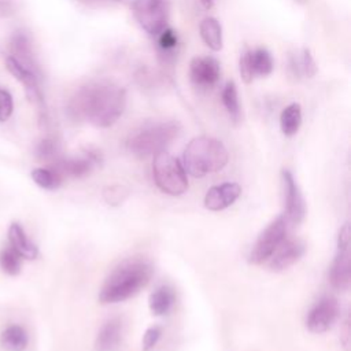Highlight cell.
<instances>
[{
  "label": "cell",
  "mask_w": 351,
  "mask_h": 351,
  "mask_svg": "<svg viewBox=\"0 0 351 351\" xmlns=\"http://www.w3.org/2000/svg\"><path fill=\"white\" fill-rule=\"evenodd\" d=\"M126 107V92L111 81H97L78 89L69 104L70 114L97 128L114 125Z\"/></svg>",
  "instance_id": "6da1fadb"
},
{
  "label": "cell",
  "mask_w": 351,
  "mask_h": 351,
  "mask_svg": "<svg viewBox=\"0 0 351 351\" xmlns=\"http://www.w3.org/2000/svg\"><path fill=\"white\" fill-rule=\"evenodd\" d=\"M152 276V266L141 259L126 261L119 265L104 281L99 300L101 303H118L136 295L144 288Z\"/></svg>",
  "instance_id": "7a4b0ae2"
},
{
  "label": "cell",
  "mask_w": 351,
  "mask_h": 351,
  "mask_svg": "<svg viewBox=\"0 0 351 351\" xmlns=\"http://www.w3.org/2000/svg\"><path fill=\"white\" fill-rule=\"evenodd\" d=\"M228 151L225 145L208 136L192 138L184 149L182 166L193 177H204L219 171L228 163Z\"/></svg>",
  "instance_id": "3957f363"
},
{
  "label": "cell",
  "mask_w": 351,
  "mask_h": 351,
  "mask_svg": "<svg viewBox=\"0 0 351 351\" xmlns=\"http://www.w3.org/2000/svg\"><path fill=\"white\" fill-rule=\"evenodd\" d=\"M180 130L181 126L176 121L149 123L134 130L129 136L126 147L137 158L155 156L170 145Z\"/></svg>",
  "instance_id": "277c9868"
},
{
  "label": "cell",
  "mask_w": 351,
  "mask_h": 351,
  "mask_svg": "<svg viewBox=\"0 0 351 351\" xmlns=\"http://www.w3.org/2000/svg\"><path fill=\"white\" fill-rule=\"evenodd\" d=\"M152 176L156 186L167 195L178 196L188 188L186 171L182 163L166 151L154 156Z\"/></svg>",
  "instance_id": "5b68a950"
},
{
  "label": "cell",
  "mask_w": 351,
  "mask_h": 351,
  "mask_svg": "<svg viewBox=\"0 0 351 351\" xmlns=\"http://www.w3.org/2000/svg\"><path fill=\"white\" fill-rule=\"evenodd\" d=\"M132 12L149 36H158L167 27L170 16L169 0H132Z\"/></svg>",
  "instance_id": "8992f818"
},
{
  "label": "cell",
  "mask_w": 351,
  "mask_h": 351,
  "mask_svg": "<svg viewBox=\"0 0 351 351\" xmlns=\"http://www.w3.org/2000/svg\"><path fill=\"white\" fill-rule=\"evenodd\" d=\"M285 236L287 219L284 215H280L273 222H270L266 229L258 236L248 256L250 262L254 265H262L267 262L276 248L282 243Z\"/></svg>",
  "instance_id": "52a82bcc"
},
{
  "label": "cell",
  "mask_w": 351,
  "mask_h": 351,
  "mask_svg": "<svg viewBox=\"0 0 351 351\" xmlns=\"http://www.w3.org/2000/svg\"><path fill=\"white\" fill-rule=\"evenodd\" d=\"M350 225L344 223L337 236V251L330 267L329 280L335 289L346 291L350 287L351 266H350Z\"/></svg>",
  "instance_id": "ba28073f"
},
{
  "label": "cell",
  "mask_w": 351,
  "mask_h": 351,
  "mask_svg": "<svg viewBox=\"0 0 351 351\" xmlns=\"http://www.w3.org/2000/svg\"><path fill=\"white\" fill-rule=\"evenodd\" d=\"M340 308L335 298H322L308 313L306 326L311 333H324L329 330L339 317Z\"/></svg>",
  "instance_id": "9c48e42d"
},
{
  "label": "cell",
  "mask_w": 351,
  "mask_h": 351,
  "mask_svg": "<svg viewBox=\"0 0 351 351\" xmlns=\"http://www.w3.org/2000/svg\"><path fill=\"white\" fill-rule=\"evenodd\" d=\"M101 158L97 151L88 149L81 156H73V158H64L58 159L52 169H55L62 177H73V178H82L88 176L95 166L100 163Z\"/></svg>",
  "instance_id": "30bf717a"
},
{
  "label": "cell",
  "mask_w": 351,
  "mask_h": 351,
  "mask_svg": "<svg viewBox=\"0 0 351 351\" xmlns=\"http://www.w3.org/2000/svg\"><path fill=\"white\" fill-rule=\"evenodd\" d=\"M282 185H284V197H285V210L288 219L298 225L304 219L306 215V204L304 199L300 193V189L289 170L281 171Z\"/></svg>",
  "instance_id": "8fae6325"
},
{
  "label": "cell",
  "mask_w": 351,
  "mask_h": 351,
  "mask_svg": "<svg viewBox=\"0 0 351 351\" xmlns=\"http://www.w3.org/2000/svg\"><path fill=\"white\" fill-rule=\"evenodd\" d=\"M219 63L211 56H196L189 64L191 81L200 88L213 86L219 78Z\"/></svg>",
  "instance_id": "7c38bea8"
},
{
  "label": "cell",
  "mask_w": 351,
  "mask_h": 351,
  "mask_svg": "<svg viewBox=\"0 0 351 351\" xmlns=\"http://www.w3.org/2000/svg\"><path fill=\"white\" fill-rule=\"evenodd\" d=\"M304 244L300 240H287L284 239L282 243L276 248V251L269 258V267L273 271H282L295 265L304 254Z\"/></svg>",
  "instance_id": "4fadbf2b"
},
{
  "label": "cell",
  "mask_w": 351,
  "mask_h": 351,
  "mask_svg": "<svg viewBox=\"0 0 351 351\" xmlns=\"http://www.w3.org/2000/svg\"><path fill=\"white\" fill-rule=\"evenodd\" d=\"M241 193V188L236 182H223L211 186L204 196V207L210 211H221L233 204Z\"/></svg>",
  "instance_id": "5bb4252c"
},
{
  "label": "cell",
  "mask_w": 351,
  "mask_h": 351,
  "mask_svg": "<svg viewBox=\"0 0 351 351\" xmlns=\"http://www.w3.org/2000/svg\"><path fill=\"white\" fill-rule=\"evenodd\" d=\"M5 67L23 85L30 100H34L37 103L43 101V96H41L40 88H38V74L37 73L25 67L12 56H8L5 59Z\"/></svg>",
  "instance_id": "9a60e30c"
},
{
  "label": "cell",
  "mask_w": 351,
  "mask_h": 351,
  "mask_svg": "<svg viewBox=\"0 0 351 351\" xmlns=\"http://www.w3.org/2000/svg\"><path fill=\"white\" fill-rule=\"evenodd\" d=\"M10 49L14 59H16L21 64L30 69L32 71L38 74V67L34 59V53L32 49V43L29 36L25 32H15L10 41Z\"/></svg>",
  "instance_id": "2e32d148"
},
{
  "label": "cell",
  "mask_w": 351,
  "mask_h": 351,
  "mask_svg": "<svg viewBox=\"0 0 351 351\" xmlns=\"http://www.w3.org/2000/svg\"><path fill=\"white\" fill-rule=\"evenodd\" d=\"M121 337H122V322L118 318H112L107 321L99 330L95 340V348L96 351H112L118 347Z\"/></svg>",
  "instance_id": "e0dca14e"
},
{
  "label": "cell",
  "mask_w": 351,
  "mask_h": 351,
  "mask_svg": "<svg viewBox=\"0 0 351 351\" xmlns=\"http://www.w3.org/2000/svg\"><path fill=\"white\" fill-rule=\"evenodd\" d=\"M8 240L11 247L26 259H36L38 256V248L29 240L23 228L14 222L8 229Z\"/></svg>",
  "instance_id": "ac0fdd59"
},
{
  "label": "cell",
  "mask_w": 351,
  "mask_h": 351,
  "mask_svg": "<svg viewBox=\"0 0 351 351\" xmlns=\"http://www.w3.org/2000/svg\"><path fill=\"white\" fill-rule=\"evenodd\" d=\"M200 37L203 43L213 51H219L222 48V26L221 23L213 18L207 16L200 22L199 26Z\"/></svg>",
  "instance_id": "d6986e66"
},
{
  "label": "cell",
  "mask_w": 351,
  "mask_h": 351,
  "mask_svg": "<svg viewBox=\"0 0 351 351\" xmlns=\"http://www.w3.org/2000/svg\"><path fill=\"white\" fill-rule=\"evenodd\" d=\"M149 310L154 315H166L174 304V292L170 287H159L149 295Z\"/></svg>",
  "instance_id": "ffe728a7"
},
{
  "label": "cell",
  "mask_w": 351,
  "mask_h": 351,
  "mask_svg": "<svg viewBox=\"0 0 351 351\" xmlns=\"http://www.w3.org/2000/svg\"><path fill=\"white\" fill-rule=\"evenodd\" d=\"M302 125V107L299 103H291L287 106L280 115V126L281 132L291 137L298 133Z\"/></svg>",
  "instance_id": "44dd1931"
},
{
  "label": "cell",
  "mask_w": 351,
  "mask_h": 351,
  "mask_svg": "<svg viewBox=\"0 0 351 351\" xmlns=\"http://www.w3.org/2000/svg\"><path fill=\"white\" fill-rule=\"evenodd\" d=\"M27 333L18 325L8 326L0 336V344L7 351H23L27 346Z\"/></svg>",
  "instance_id": "7402d4cb"
},
{
  "label": "cell",
  "mask_w": 351,
  "mask_h": 351,
  "mask_svg": "<svg viewBox=\"0 0 351 351\" xmlns=\"http://www.w3.org/2000/svg\"><path fill=\"white\" fill-rule=\"evenodd\" d=\"M250 64L252 69L254 77H265L269 75L273 70V58L269 51L265 48H258L254 51H248Z\"/></svg>",
  "instance_id": "603a6c76"
},
{
  "label": "cell",
  "mask_w": 351,
  "mask_h": 351,
  "mask_svg": "<svg viewBox=\"0 0 351 351\" xmlns=\"http://www.w3.org/2000/svg\"><path fill=\"white\" fill-rule=\"evenodd\" d=\"M32 178L38 186H41L44 189H48V191L58 189L62 184V180H63V177L52 167H49V169H45V167L34 169L32 171Z\"/></svg>",
  "instance_id": "cb8c5ba5"
},
{
  "label": "cell",
  "mask_w": 351,
  "mask_h": 351,
  "mask_svg": "<svg viewBox=\"0 0 351 351\" xmlns=\"http://www.w3.org/2000/svg\"><path fill=\"white\" fill-rule=\"evenodd\" d=\"M291 67L293 69L295 74L304 77H313L317 71L315 62L308 49H302L300 53L293 56L291 60Z\"/></svg>",
  "instance_id": "d4e9b609"
},
{
  "label": "cell",
  "mask_w": 351,
  "mask_h": 351,
  "mask_svg": "<svg viewBox=\"0 0 351 351\" xmlns=\"http://www.w3.org/2000/svg\"><path fill=\"white\" fill-rule=\"evenodd\" d=\"M221 99L229 115L237 119L240 115V104H239V95H237V88L234 82L232 81L226 82V85L222 89Z\"/></svg>",
  "instance_id": "484cf974"
},
{
  "label": "cell",
  "mask_w": 351,
  "mask_h": 351,
  "mask_svg": "<svg viewBox=\"0 0 351 351\" xmlns=\"http://www.w3.org/2000/svg\"><path fill=\"white\" fill-rule=\"evenodd\" d=\"M21 255L12 248H4L0 252V267L10 276H16L21 271Z\"/></svg>",
  "instance_id": "4316f807"
},
{
  "label": "cell",
  "mask_w": 351,
  "mask_h": 351,
  "mask_svg": "<svg viewBox=\"0 0 351 351\" xmlns=\"http://www.w3.org/2000/svg\"><path fill=\"white\" fill-rule=\"evenodd\" d=\"M58 154V145L52 138H44L38 143L36 148V155L41 160H48V159H56Z\"/></svg>",
  "instance_id": "83f0119b"
},
{
  "label": "cell",
  "mask_w": 351,
  "mask_h": 351,
  "mask_svg": "<svg viewBox=\"0 0 351 351\" xmlns=\"http://www.w3.org/2000/svg\"><path fill=\"white\" fill-rule=\"evenodd\" d=\"M14 110L12 96L11 93L0 86V122H5Z\"/></svg>",
  "instance_id": "f1b7e54d"
},
{
  "label": "cell",
  "mask_w": 351,
  "mask_h": 351,
  "mask_svg": "<svg viewBox=\"0 0 351 351\" xmlns=\"http://www.w3.org/2000/svg\"><path fill=\"white\" fill-rule=\"evenodd\" d=\"M158 43H159V47L162 48V51L169 52V51L174 49L177 45V34L171 29L166 27L165 30H162L158 34Z\"/></svg>",
  "instance_id": "f546056e"
},
{
  "label": "cell",
  "mask_w": 351,
  "mask_h": 351,
  "mask_svg": "<svg viewBox=\"0 0 351 351\" xmlns=\"http://www.w3.org/2000/svg\"><path fill=\"white\" fill-rule=\"evenodd\" d=\"M160 333H162L160 328H158V326L148 328L144 333V337H143V350L144 351L151 350L158 343V340L160 337Z\"/></svg>",
  "instance_id": "4dcf8cb0"
},
{
  "label": "cell",
  "mask_w": 351,
  "mask_h": 351,
  "mask_svg": "<svg viewBox=\"0 0 351 351\" xmlns=\"http://www.w3.org/2000/svg\"><path fill=\"white\" fill-rule=\"evenodd\" d=\"M240 74H241V78L244 80V82L250 84L254 78V74H252V69H251V64H250V56H248V51H245L241 56H240Z\"/></svg>",
  "instance_id": "1f68e13d"
},
{
  "label": "cell",
  "mask_w": 351,
  "mask_h": 351,
  "mask_svg": "<svg viewBox=\"0 0 351 351\" xmlns=\"http://www.w3.org/2000/svg\"><path fill=\"white\" fill-rule=\"evenodd\" d=\"M348 326H350V322H348V319H347L346 324H344V337L341 339L346 351H348V348H350V329H348Z\"/></svg>",
  "instance_id": "d6a6232c"
},
{
  "label": "cell",
  "mask_w": 351,
  "mask_h": 351,
  "mask_svg": "<svg viewBox=\"0 0 351 351\" xmlns=\"http://www.w3.org/2000/svg\"><path fill=\"white\" fill-rule=\"evenodd\" d=\"M199 1H200V4H202L206 10H210V8L214 7V1H215V0H199Z\"/></svg>",
  "instance_id": "836d02e7"
}]
</instances>
